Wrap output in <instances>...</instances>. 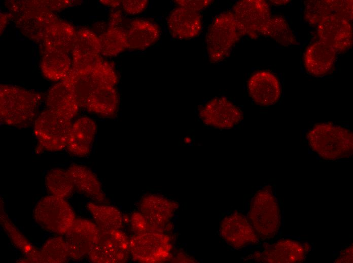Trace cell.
I'll list each match as a JSON object with an SVG mask.
<instances>
[{
	"label": "cell",
	"instance_id": "4",
	"mask_svg": "<svg viewBox=\"0 0 353 263\" xmlns=\"http://www.w3.org/2000/svg\"><path fill=\"white\" fill-rule=\"evenodd\" d=\"M248 216L259 237L269 239L277 234L280 225V210L270 187H265L256 193Z\"/></svg>",
	"mask_w": 353,
	"mask_h": 263
},
{
	"label": "cell",
	"instance_id": "19",
	"mask_svg": "<svg viewBox=\"0 0 353 263\" xmlns=\"http://www.w3.org/2000/svg\"><path fill=\"white\" fill-rule=\"evenodd\" d=\"M96 133V125L88 117L78 118L71 127L67 148L76 156L83 157L90 152Z\"/></svg>",
	"mask_w": 353,
	"mask_h": 263
},
{
	"label": "cell",
	"instance_id": "30",
	"mask_svg": "<svg viewBox=\"0 0 353 263\" xmlns=\"http://www.w3.org/2000/svg\"><path fill=\"white\" fill-rule=\"evenodd\" d=\"M45 183L52 195L64 199L69 196L75 188L67 170L61 168L50 170L45 176Z\"/></svg>",
	"mask_w": 353,
	"mask_h": 263
},
{
	"label": "cell",
	"instance_id": "37",
	"mask_svg": "<svg viewBox=\"0 0 353 263\" xmlns=\"http://www.w3.org/2000/svg\"><path fill=\"white\" fill-rule=\"evenodd\" d=\"M332 15L347 21L352 18V1L329 0Z\"/></svg>",
	"mask_w": 353,
	"mask_h": 263
},
{
	"label": "cell",
	"instance_id": "40",
	"mask_svg": "<svg viewBox=\"0 0 353 263\" xmlns=\"http://www.w3.org/2000/svg\"><path fill=\"white\" fill-rule=\"evenodd\" d=\"M176 3L181 7H186L197 12L208 7L211 3V1H175Z\"/></svg>",
	"mask_w": 353,
	"mask_h": 263
},
{
	"label": "cell",
	"instance_id": "7",
	"mask_svg": "<svg viewBox=\"0 0 353 263\" xmlns=\"http://www.w3.org/2000/svg\"><path fill=\"white\" fill-rule=\"evenodd\" d=\"M240 35L232 12L218 15L212 22L206 36L210 62H218L225 59Z\"/></svg>",
	"mask_w": 353,
	"mask_h": 263
},
{
	"label": "cell",
	"instance_id": "33",
	"mask_svg": "<svg viewBox=\"0 0 353 263\" xmlns=\"http://www.w3.org/2000/svg\"><path fill=\"white\" fill-rule=\"evenodd\" d=\"M72 51V53L80 54H100V44L98 36L88 28L79 29L76 31Z\"/></svg>",
	"mask_w": 353,
	"mask_h": 263
},
{
	"label": "cell",
	"instance_id": "3",
	"mask_svg": "<svg viewBox=\"0 0 353 263\" xmlns=\"http://www.w3.org/2000/svg\"><path fill=\"white\" fill-rule=\"evenodd\" d=\"M8 7L19 31L35 41H42L47 29L59 20L44 1H13Z\"/></svg>",
	"mask_w": 353,
	"mask_h": 263
},
{
	"label": "cell",
	"instance_id": "21",
	"mask_svg": "<svg viewBox=\"0 0 353 263\" xmlns=\"http://www.w3.org/2000/svg\"><path fill=\"white\" fill-rule=\"evenodd\" d=\"M336 55L334 50L320 40L313 43L307 47L304 55L305 68L313 75H325L332 68Z\"/></svg>",
	"mask_w": 353,
	"mask_h": 263
},
{
	"label": "cell",
	"instance_id": "28",
	"mask_svg": "<svg viewBox=\"0 0 353 263\" xmlns=\"http://www.w3.org/2000/svg\"><path fill=\"white\" fill-rule=\"evenodd\" d=\"M1 224L13 244L27 256L25 262H41L40 251L27 240L12 223L1 206Z\"/></svg>",
	"mask_w": 353,
	"mask_h": 263
},
{
	"label": "cell",
	"instance_id": "44",
	"mask_svg": "<svg viewBox=\"0 0 353 263\" xmlns=\"http://www.w3.org/2000/svg\"><path fill=\"white\" fill-rule=\"evenodd\" d=\"M9 18H12V16L11 14H1V31H2L5 26L7 22H8Z\"/></svg>",
	"mask_w": 353,
	"mask_h": 263
},
{
	"label": "cell",
	"instance_id": "17",
	"mask_svg": "<svg viewBox=\"0 0 353 263\" xmlns=\"http://www.w3.org/2000/svg\"><path fill=\"white\" fill-rule=\"evenodd\" d=\"M167 25L174 38H192L197 36L201 30V17L198 12L180 6L170 14Z\"/></svg>",
	"mask_w": 353,
	"mask_h": 263
},
{
	"label": "cell",
	"instance_id": "22",
	"mask_svg": "<svg viewBox=\"0 0 353 263\" xmlns=\"http://www.w3.org/2000/svg\"><path fill=\"white\" fill-rule=\"evenodd\" d=\"M67 170L77 191L96 202L105 201L101 184L91 170L86 166L74 164Z\"/></svg>",
	"mask_w": 353,
	"mask_h": 263
},
{
	"label": "cell",
	"instance_id": "29",
	"mask_svg": "<svg viewBox=\"0 0 353 263\" xmlns=\"http://www.w3.org/2000/svg\"><path fill=\"white\" fill-rule=\"evenodd\" d=\"M100 54L105 57H114L127 49L126 31L118 26H110L98 36Z\"/></svg>",
	"mask_w": 353,
	"mask_h": 263
},
{
	"label": "cell",
	"instance_id": "13",
	"mask_svg": "<svg viewBox=\"0 0 353 263\" xmlns=\"http://www.w3.org/2000/svg\"><path fill=\"white\" fill-rule=\"evenodd\" d=\"M200 118L205 124L219 128H230L241 120L240 110L227 99H213L200 109Z\"/></svg>",
	"mask_w": 353,
	"mask_h": 263
},
{
	"label": "cell",
	"instance_id": "34",
	"mask_svg": "<svg viewBox=\"0 0 353 263\" xmlns=\"http://www.w3.org/2000/svg\"><path fill=\"white\" fill-rule=\"evenodd\" d=\"M304 18L310 24L318 25L332 15L329 0L307 1L304 4Z\"/></svg>",
	"mask_w": 353,
	"mask_h": 263
},
{
	"label": "cell",
	"instance_id": "45",
	"mask_svg": "<svg viewBox=\"0 0 353 263\" xmlns=\"http://www.w3.org/2000/svg\"><path fill=\"white\" fill-rule=\"evenodd\" d=\"M100 2L104 5L112 7H116L122 3V1H100Z\"/></svg>",
	"mask_w": 353,
	"mask_h": 263
},
{
	"label": "cell",
	"instance_id": "23",
	"mask_svg": "<svg viewBox=\"0 0 353 263\" xmlns=\"http://www.w3.org/2000/svg\"><path fill=\"white\" fill-rule=\"evenodd\" d=\"M118 103L114 86L99 84L91 91L83 107L98 115L110 117L116 113Z\"/></svg>",
	"mask_w": 353,
	"mask_h": 263
},
{
	"label": "cell",
	"instance_id": "38",
	"mask_svg": "<svg viewBox=\"0 0 353 263\" xmlns=\"http://www.w3.org/2000/svg\"><path fill=\"white\" fill-rule=\"evenodd\" d=\"M130 221L132 230L135 234L151 231L156 232L140 212H134L131 216Z\"/></svg>",
	"mask_w": 353,
	"mask_h": 263
},
{
	"label": "cell",
	"instance_id": "39",
	"mask_svg": "<svg viewBox=\"0 0 353 263\" xmlns=\"http://www.w3.org/2000/svg\"><path fill=\"white\" fill-rule=\"evenodd\" d=\"M123 10L130 15H135L143 12L148 4L147 0L122 1Z\"/></svg>",
	"mask_w": 353,
	"mask_h": 263
},
{
	"label": "cell",
	"instance_id": "14",
	"mask_svg": "<svg viewBox=\"0 0 353 263\" xmlns=\"http://www.w3.org/2000/svg\"><path fill=\"white\" fill-rule=\"evenodd\" d=\"M178 204L163 196L150 194L139 203L140 213L156 232H163L178 209Z\"/></svg>",
	"mask_w": 353,
	"mask_h": 263
},
{
	"label": "cell",
	"instance_id": "42",
	"mask_svg": "<svg viewBox=\"0 0 353 263\" xmlns=\"http://www.w3.org/2000/svg\"><path fill=\"white\" fill-rule=\"evenodd\" d=\"M44 3L46 7L52 11L67 7L72 2L70 1H44Z\"/></svg>",
	"mask_w": 353,
	"mask_h": 263
},
{
	"label": "cell",
	"instance_id": "11",
	"mask_svg": "<svg viewBox=\"0 0 353 263\" xmlns=\"http://www.w3.org/2000/svg\"><path fill=\"white\" fill-rule=\"evenodd\" d=\"M65 235L69 257L80 260L89 255L97 244L100 230L89 220L76 218Z\"/></svg>",
	"mask_w": 353,
	"mask_h": 263
},
{
	"label": "cell",
	"instance_id": "32",
	"mask_svg": "<svg viewBox=\"0 0 353 263\" xmlns=\"http://www.w3.org/2000/svg\"><path fill=\"white\" fill-rule=\"evenodd\" d=\"M40 251L41 262H64L69 257L66 241L61 237L48 239Z\"/></svg>",
	"mask_w": 353,
	"mask_h": 263
},
{
	"label": "cell",
	"instance_id": "15",
	"mask_svg": "<svg viewBox=\"0 0 353 263\" xmlns=\"http://www.w3.org/2000/svg\"><path fill=\"white\" fill-rule=\"evenodd\" d=\"M320 41L336 52L347 50L352 43V33L349 22L330 15L317 25Z\"/></svg>",
	"mask_w": 353,
	"mask_h": 263
},
{
	"label": "cell",
	"instance_id": "43",
	"mask_svg": "<svg viewBox=\"0 0 353 263\" xmlns=\"http://www.w3.org/2000/svg\"><path fill=\"white\" fill-rule=\"evenodd\" d=\"M121 15L118 12L113 13L110 18V26H117L121 21Z\"/></svg>",
	"mask_w": 353,
	"mask_h": 263
},
{
	"label": "cell",
	"instance_id": "41",
	"mask_svg": "<svg viewBox=\"0 0 353 263\" xmlns=\"http://www.w3.org/2000/svg\"><path fill=\"white\" fill-rule=\"evenodd\" d=\"M352 244L351 245L341 251L340 255L335 260V262H352L353 257Z\"/></svg>",
	"mask_w": 353,
	"mask_h": 263
},
{
	"label": "cell",
	"instance_id": "24",
	"mask_svg": "<svg viewBox=\"0 0 353 263\" xmlns=\"http://www.w3.org/2000/svg\"><path fill=\"white\" fill-rule=\"evenodd\" d=\"M76 34L73 25L58 20L46 31L42 40L44 51L58 50L68 53L72 51Z\"/></svg>",
	"mask_w": 353,
	"mask_h": 263
},
{
	"label": "cell",
	"instance_id": "18",
	"mask_svg": "<svg viewBox=\"0 0 353 263\" xmlns=\"http://www.w3.org/2000/svg\"><path fill=\"white\" fill-rule=\"evenodd\" d=\"M306 245L290 239H283L271 245L262 253H258L255 257L264 262H301L307 250Z\"/></svg>",
	"mask_w": 353,
	"mask_h": 263
},
{
	"label": "cell",
	"instance_id": "9",
	"mask_svg": "<svg viewBox=\"0 0 353 263\" xmlns=\"http://www.w3.org/2000/svg\"><path fill=\"white\" fill-rule=\"evenodd\" d=\"M240 35L255 38L270 18L269 6L263 0L238 2L232 12Z\"/></svg>",
	"mask_w": 353,
	"mask_h": 263
},
{
	"label": "cell",
	"instance_id": "35",
	"mask_svg": "<svg viewBox=\"0 0 353 263\" xmlns=\"http://www.w3.org/2000/svg\"><path fill=\"white\" fill-rule=\"evenodd\" d=\"M71 69L79 75L91 72L104 60L100 54H80L72 53Z\"/></svg>",
	"mask_w": 353,
	"mask_h": 263
},
{
	"label": "cell",
	"instance_id": "27",
	"mask_svg": "<svg viewBox=\"0 0 353 263\" xmlns=\"http://www.w3.org/2000/svg\"><path fill=\"white\" fill-rule=\"evenodd\" d=\"M87 208L100 231L120 230L122 228L123 216L117 208L89 202Z\"/></svg>",
	"mask_w": 353,
	"mask_h": 263
},
{
	"label": "cell",
	"instance_id": "10",
	"mask_svg": "<svg viewBox=\"0 0 353 263\" xmlns=\"http://www.w3.org/2000/svg\"><path fill=\"white\" fill-rule=\"evenodd\" d=\"M129 239L120 230L100 231L99 240L89 254L97 263H120L129 256Z\"/></svg>",
	"mask_w": 353,
	"mask_h": 263
},
{
	"label": "cell",
	"instance_id": "8",
	"mask_svg": "<svg viewBox=\"0 0 353 263\" xmlns=\"http://www.w3.org/2000/svg\"><path fill=\"white\" fill-rule=\"evenodd\" d=\"M172 244L163 232L135 234L129 239V251L133 259L144 263L161 262L171 257Z\"/></svg>",
	"mask_w": 353,
	"mask_h": 263
},
{
	"label": "cell",
	"instance_id": "31",
	"mask_svg": "<svg viewBox=\"0 0 353 263\" xmlns=\"http://www.w3.org/2000/svg\"><path fill=\"white\" fill-rule=\"evenodd\" d=\"M260 34L270 37L284 46L296 43L295 37L289 25L281 16L270 17Z\"/></svg>",
	"mask_w": 353,
	"mask_h": 263
},
{
	"label": "cell",
	"instance_id": "6",
	"mask_svg": "<svg viewBox=\"0 0 353 263\" xmlns=\"http://www.w3.org/2000/svg\"><path fill=\"white\" fill-rule=\"evenodd\" d=\"M36 221L44 229L65 235L76 220L70 205L64 198L53 195L41 198L33 211Z\"/></svg>",
	"mask_w": 353,
	"mask_h": 263
},
{
	"label": "cell",
	"instance_id": "16",
	"mask_svg": "<svg viewBox=\"0 0 353 263\" xmlns=\"http://www.w3.org/2000/svg\"><path fill=\"white\" fill-rule=\"evenodd\" d=\"M248 87L252 99L261 106L275 104L281 95L279 80L273 74L268 71H259L253 74L249 80Z\"/></svg>",
	"mask_w": 353,
	"mask_h": 263
},
{
	"label": "cell",
	"instance_id": "1",
	"mask_svg": "<svg viewBox=\"0 0 353 263\" xmlns=\"http://www.w3.org/2000/svg\"><path fill=\"white\" fill-rule=\"evenodd\" d=\"M305 137L310 149L325 160L345 159L352 154V133L346 125L316 123L307 130Z\"/></svg>",
	"mask_w": 353,
	"mask_h": 263
},
{
	"label": "cell",
	"instance_id": "20",
	"mask_svg": "<svg viewBox=\"0 0 353 263\" xmlns=\"http://www.w3.org/2000/svg\"><path fill=\"white\" fill-rule=\"evenodd\" d=\"M46 106L47 109L69 120L77 115L80 106L72 89L62 81L50 89Z\"/></svg>",
	"mask_w": 353,
	"mask_h": 263
},
{
	"label": "cell",
	"instance_id": "12",
	"mask_svg": "<svg viewBox=\"0 0 353 263\" xmlns=\"http://www.w3.org/2000/svg\"><path fill=\"white\" fill-rule=\"evenodd\" d=\"M220 231L225 241L236 249L256 244L259 241L260 237L250 220L238 212L225 217Z\"/></svg>",
	"mask_w": 353,
	"mask_h": 263
},
{
	"label": "cell",
	"instance_id": "26",
	"mask_svg": "<svg viewBox=\"0 0 353 263\" xmlns=\"http://www.w3.org/2000/svg\"><path fill=\"white\" fill-rule=\"evenodd\" d=\"M44 75L52 81L62 80L72 67L68 53L58 50L44 51L40 63Z\"/></svg>",
	"mask_w": 353,
	"mask_h": 263
},
{
	"label": "cell",
	"instance_id": "36",
	"mask_svg": "<svg viewBox=\"0 0 353 263\" xmlns=\"http://www.w3.org/2000/svg\"><path fill=\"white\" fill-rule=\"evenodd\" d=\"M91 77L98 83L114 86L118 78L113 65L103 61L89 73Z\"/></svg>",
	"mask_w": 353,
	"mask_h": 263
},
{
	"label": "cell",
	"instance_id": "25",
	"mask_svg": "<svg viewBox=\"0 0 353 263\" xmlns=\"http://www.w3.org/2000/svg\"><path fill=\"white\" fill-rule=\"evenodd\" d=\"M160 36V29L154 23L144 20L133 21L126 31L127 48L145 49L154 43Z\"/></svg>",
	"mask_w": 353,
	"mask_h": 263
},
{
	"label": "cell",
	"instance_id": "5",
	"mask_svg": "<svg viewBox=\"0 0 353 263\" xmlns=\"http://www.w3.org/2000/svg\"><path fill=\"white\" fill-rule=\"evenodd\" d=\"M72 124L70 120L46 109L35 120L34 133L41 151H60L67 146Z\"/></svg>",
	"mask_w": 353,
	"mask_h": 263
},
{
	"label": "cell",
	"instance_id": "2",
	"mask_svg": "<svg viewBox=\"0 0 353 263\" xmlns=\"http://www.w3.org/2000/svg\"><path fill=\"white\" fill-rule=\"evenodd\" d=\"M40 102V95L34 91L1 84V121L17 127H27L34 120Z\"/></svg>",
	"mask_w": 353,
	"mask_h": 263
}]
</instances>
